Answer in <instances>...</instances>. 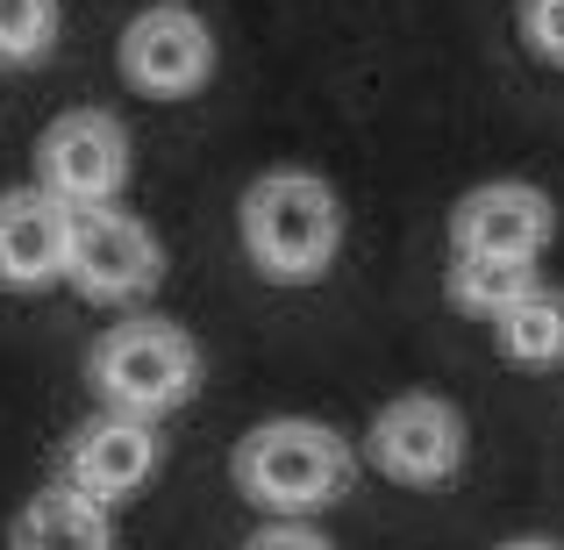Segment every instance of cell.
<instances>
[{"instance_id": "cell-5", "label": "cell", "mask_w": 564, "mask_h": 550, "mask_svg": "<svg viewBox=\"0 0 564 550\" xmlns=\"http://www.w3.org/2000/svg\"><path fill=\"white\" fill-rule=\"evenodd\" d=\"M65 279L86 301H143L165 279V250L122 207H72V244H65Z\"/></svg>"}, {"instance_id": "cell-10", "label": "cell", "mask_w": 564, "mask_h": 550, "mask_svg": "<svg viewBox=\"0 0 564 550\" xmlns=\"http://www.w3.org/2000/svg\"><path fill=\"white\" fill-rule=\"evenodd\" d=\"M65 244H72V207L51 201L43 186L0 193V287L36 293L65 279Z\"/></svg>"}, {"instance_id": "cell-1", "label": "cell", "mask_w": 564, "mask_h": 550, "mask_svg": "<svg viewBox=\"0 0 564 550\" xmlns=\"http://www.w3.org/2000/svg\"><path fill=\"white\" fill-rule=\"evenodd\" d=\"M243 244L250 265L279 287H307L336 265V244H344V207H336L329 180L315 172H264L258 186L243 193Z\"/></svg>"}, {"instance_id": "cell-16", "label": "cell", "mask_w": 564, "mask_h": 550, "mask_svg": "<svg viewBox=\"0 0 564 550\" xmlns=\"http://www.w3.org/2000/svg\"><path fill=\"white\" fill-rule=\"evenodd\" d=\"M250 550H329V537L322 529H301V522H272L250 537Z\"/></svg>"}, {"instance_id": "cell-9", "label": "cell", "mask_w": 564, "mask_h": 550, "mask_svg": "<svg viewBox=\"0 0 564 550\" xmlns=\"http://www.w3.org/2000/svg\"><path fill=\"white\" fill-rule=\"evenodd\" d=\"M557 229L551 193L522 186V180H494L479 193H465L451 215V250H494V258H536Z\"/></svg>"}, {"instance_id": "cell-17", "label": "cell", "mask_w": 564, "mask_h": 550, "mask_svg": "<svg viewBox=\"0 0 564 550\" xmlns=\"http://www.w3.org/2000/svg\"><path fill=\"white\" fill-rule=\"evenodd\" d=\"M500 550H557V543H536V537H529V543H500Z\"/></svg>"}, {"instance_id": "cell-2", "label": "cell", "mask_w": 564, "mask_h": 550, "mask_svg": "<svg viewBox=\"0 0 564 550\" xmlns=\"http://www.w3.org/2000/svg\"><path fill=\"white\" fill-rule=\"evenodd\" d=\"M94 386L115 414L158 422V414H172V408L193 400V386H200V351H193V336L180 322H158V315L115 322L94 344Z\"/></svg>"}, {"instance_id": "cell-3", "label": "cell", "mask_w": 564, "mask_h": 550, "mask_svg": "<svg viewBox=\"0 0 564 550\" xmlns=\"http://www.w3.org/2000/svg\"><path fill=\"white\" fill-rule=\"evenodd\" d=\"M350 479V443L322 422H264L236 451V486L272 515H307Z\"/></svg>"}, {"instance_id": "cell-6", "label": "cell", "mask_w": 564, "mask_h": 550, "mask_svg": "<svg viewBox=\"0 0 564 550\" xmlns=\"http://www.w3.org/2000/svg\"><path fill=\"white\" fill-rule=\"evenodd\" d=\"M372 465L400 486H436L465 465V414L436 393H400L372 422Z\"/></svg>"}, {"instance_id": "cell-8", "label": "cell", "mask_w": 564, "mask_h": 550, "mask_svg": "<svg viewBox=\"0 0 564 550\" xmlns=\"http://www.w3.org/2000/svg\"><path fill=\"white\" fill-rule=\"evenodd\" d=\"M65 479L79 486V494H94L100 508L143 494V486L158 479V429L143 422V414H115L108 408L100 422H86L79 436H72Z\"/></svg>"}, {"instance_id": "cell-11", "label": "cell", "mask_w": 564, "mask_h": 550, "mask_svg": "<svg viewBox=\"0 0 564 550\" xmlns=\"http://www.w3.org/2000/svg\"><path fill=\"white\" fill-rule=\"evenodd\" d=\"M8 550H115V529H108V508L65 479V486H43V494L22 500Z\"/></svg>"}, {"instance_id": "cell-15", "label": "cell", "mask_w": 564, "mask_h": 550, "mask_svg": "<svg viewBox=\"0 0 564 550\" xmlns=\"http://www.w3.org/2000/svg\"><path fill=\"white\" fill-rule=\"evenodd\" d=\"M522 36L536 57L564 65V0H522Z\"/></svg>"}, {"instance_id": "cell-4", "label": "cell", "mask_w": 564, "mask_h": 550, "mask_svg": "<svg viewBox=\"0 0 564 550\" xmlns=\"http://www.w3.org/2000/svg\"><path fill=\"white\" fill-rule=\"evenodd\" d=\"M36 186L65 207H100L129 186V129L108 108H65L36 137Z\"/></svg>"}, {"instance_id": "cell-14", "label": "cell", "mask_w": 564, "mask_h": 550, "mask_svg": "<svg viewBox=\"0 0 564 550\" xmlns=\"http://www.w3.org/2000/svg\"><path fill=\"white\" fill-rule=\"evenodd\" d=\"M57 43V0H0V65H36Z\"/></svg>"}, {"instance_id": "cell-12", "label": "cell", "mask_w": 564, "mask_h": 550, "mask_svg": "<svg viewBox=\"0 0 564 550\" xmlns=\"http://www.w3.org/2000/svg\"><path fill=\"white\" fill-rule=\"evenodd\" d=\"M536 287V258H494V250H451V301L471 315H508Z\"/></svg>"}, {"instance_id": "cell-13", "label": "cell", "mask_w": 564, "mask_h": 550, "mask_svg": "<svg viewBox=\"0 0 564 550\" xmlns=\"http://www.w3.org/2000/svg\"><path fill=\"white\" fill-rule=\"evenodd\" d=\"M494 336L514 365H557L564 358V293L529 287L508 315H494Z\"/></svg>"}, {"instance_id": "cell-7", "label": "cell", "mask_w": 564, "mask_h": 550, "mask_svg": "<svg viewBox=\"0 0 564 550\" xmlns=\"http://www.w3.org/2000/svg\"><path fill=\"white\" fill-rule=\"evenodd\" d=\"M122 72H129L137 94L180 100L193 86H207V72H215V36H207V22L186 14V8H143L122 36Z\"/></svg>"}]
</instances>
